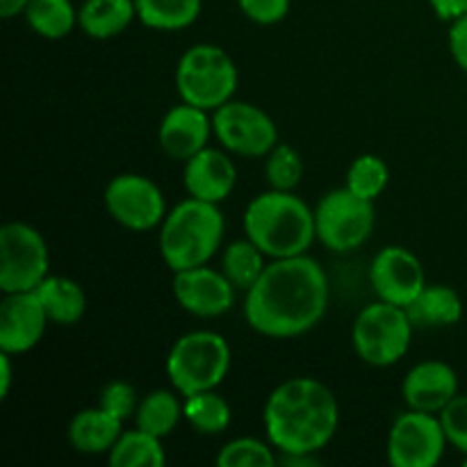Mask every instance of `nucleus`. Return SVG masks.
Masks as SVG:
<instances>
[{"instance_id":"nucleus-1","label":"nucleus","mask_w":467,"mask_h":467,"mask_svg":"<svg viewBox=\"0 0 467 467\" xmlns=\"http://www.w3.org/2000/svg\"><path fill=\"white\" fill-rule=\"evenodd\" d=\"M328 276L308 254L276 258L246 292L244 319L255 333L290 340L313 331L328 310Z\"/></svg>"},{"instance_id":"nucleus-2","label":"nucleus","mask_w":467,"mask_h":467,"mask_svg":"<svg viewBox=\"0 0 467 467\" xmlns=\"http://www.w3.org/2000/svg\"><path fill=\"white\" fill-rule=\"evenodd\" d=\"M263 422L267 441L281 454H317L336 436L340 406L327 383L295 377L269 392Z\"/></svg>"},{"instance_id":"nucleus-3","label":"nucleus","mask_w":467,"mask_h":467,"mask_svg":"<svg viewBox=\"0 0 467 467\" xmlns=\"http://www.w3.org/2000/svg\"><path fill=\"white\" fill-rule=\"evenodd\" d=\"M244 233L272 260L304 255L317 240L315 208L295 192L267 190L246 205Z\"/></svg>"},{"instance_id":"nucleus-4","label":"nucleus","mask_w":467,"mask_h":467,"mask_svg":"<svg viewBox=\"0 0 467 467\" xmlns=\"http://www.w3.org/2000/svg\"><path fill=\"white\" fill-rule=\"evenodd\" d=\"M219 205L187 196L173 205L160 226V255L171 272L208 265L223 240Z\"/></svg>"},{"instance_id":"nucleus-5","label":"nucleus","mask_w":467,"mask_h":467,"mask_svg":"<svg viewBox=\"0 0 467 467\" xmlns=\"http://www.w3.org/2000/svg\"><path fill=\"white\" fill-rule=\"evenodd\" d=\"M231 345L217 331H190L178 337L167 356V377L182 397L217 390L231 369Z\"/></svg>"},{"instance_id":"nucleus-6","label":"nucleus","mask_w":467,"mask_h":467,"mask_svg":"<svg viewBox=\"0 0 467 467\" xmlns=\"http://www.w3.org/2000/svg\"><path fill=\"white\" fill-rule=\"evenodd\" d=\"M237 64L217 44H196L182 53L176 67V91L181 100L214 112L235 99Z\"/></svg>"},{"instance_id":"nucleus-7","label":"nucleus","mask_w":467,"mask_h":467,"mask_svg":"<svg viewBox=\"0 0 467 467\" xmlns=\"http://www.w3.org/2000/svg\"><path fill=\"white\" fill-rule=\"evenodd\" d=\"M413 319L401 306L379 299L365 306L354 319L351 342L354 351L369 368H390L397 365L410 349L413 340Z\"/></svg>"},{"instance_id":"nucleus-8","label":"nucleus","mask_w":467,"mask_h":467,"mask_svg":"<svg viewBox=\"0 0 467 467\" xmlns=\"http://www.w3.org/2000/svg\"><path fill=\"white\" fill-rule=\"evenodd\" d=\"M374 201L354 194L349 187H337L315 205L317 240L336 254L360 249L374 231Z\"/></svg>"},{"instance_id":"nucleus-9","label":"nucleus","mask_w":467,"mask_h":467,"mask_svg":"<svg viewBox=\"0 0 467 467\" xmlns=\"http://www.w3.org/2000/svg\"><path fill=\"white\" fill-rule=\"evenodd\" d=\"M50 254L39 228L26 222H7L0 228V290H36L48 274Z\"/></svg>"},{"instance_id":"nucleus-10","label":"nucleus","mask_w":467,"mask_h":467,"mask_svg":"<svg viewBox=\"0 0 467 467\" xmlns=\"http://www.w3.org/2000/svg\"><path fill=\"white\" fill-rule=\"evenodd\" d=\"M213 130L219 144L240 158H267L278 144L274 119L246 100L233 99L214 109Z\"/></svg>"},{"instance_id":"nucleus-11","label":"nucleus","mask_w":467,"mask_h":467,"mask_svg":"<svg viewBox=\"0 0 467 467\" xmlns=\"http://www.w3.org/2000/svg\"><path fill=\"white\" fill-rule=\"evenodd\" d=\"M103 201L109 217L132 233L160 228L169 213L162 190L141 173L114 176L105 187Z\"/></svg>"},{"instance_id":"nucleus-12","label":"nucleus","mask_w":467,"mask_h":467,"mask_svg":"<svg viewBox=\"0 0 467 467\" xmlns=\"http://www.w3.org/2000/svg\"><path fill=\"white\" fill-rule=\"evenodd\" d=\"M447 447L441 415L410 410L392 422L388 433V461L392 467H436Z\"/></svg>"},{"instance_id":"nucleus-13","label":"nucleus","mask_w":467,"mask_h":467,"mask_svg":"<svg viewBox=\"0 0 467 467\" xmlns=\"http://www.w3.org/2000/svg\"><path fill=\"white\" fill-rule=\"evenodd\" d=\"M369 283L381 301L409 308L427 287V274L413 251L390 244L374 255L369 265Z\"/></svg>"},{"instance_id":"nucleus-14","label":"nucleus","mask_w":467,"mask_h":467,"mask_svg":"<svg viewBox=\"0 0 467 467\" xmlns=\"http://www.w3.org/2000/svg\"><path fill=\"white\" fill-rule=\"evenodd\" d=\"M173 296L185 313L194 317H222L235 306L237 290L222 269L208 265L173 272Z\"/></svg>"},{"instance_id":"nucleus-15","label":"nucleus","mask_w":467,"mask_h":467,"mask_svg":"<svg viewBox=\"0 0 467 467\" xmlns=\"http://www.w3.org/2000/svg\"><path fill=\"white\" fill-rule=\"evenodd\" d=\"M48 324V315L35 290L9 292L0 301V351L27 354L39 345Z\"/></svg>"},{"instance_id":"nucleus-16","label":"nucleus","mask_w":467,"mask_h":467,"mask_svg":"<svg viewBox=\"0 0 467 467\" xmlns=\"http://www.w3.org/2000/svg\"><path fill=\"white\" fill-rule=\"evenodd\" d=\"M210 135H214V130L208 109H201L185 100L181 105H173L158 128L160 149L176 162H187L199 150H203Z\"/></svg>"},{"instance_id":"nucleus-17","label":"nucleus","mask_w":467,"mask_h":467,"mask_svg":"<svg viewBox=\"0 0 467 467\" xmlns=\"http://www.w3.org/2000/svg\"><path fill=\"white\" fill-rule=\"evenodd\" d=\"M459 395V374L442 360H422L406 372L401 397L410 410L441 413Z\"/></svg>"},{"instance_id":"nucleus-18","label":"nucleus","mask_w":467,"mask_h":467,"mask_svg":"<svg viewBox=\"0 0 467 467\" xmlns=\"http://www.w3.org/2000/svg\"><path fill=\"white\" fill-rule=\"evenodd\" d=\"M182 185L192 199L219 205L235 190L237 167L226 150L205 146L203 150H199L194 158L185 162Z\"/></svg>"},{"instance_id":"nucleus-19","label":"nucleus","mask_w":467,"mask_h":467,"mask_svg":"<svg viewBox=\"0 0 467 467\" xmlns=\"http://www.w3.org/2000/svg\"><path fill=\"white\" fill-rule=\"evenodd\" d=\"M123 424H126L123 420L114 418L100 406H94V409H82L73 415L67 436L73 450L80 454H109V450L121 438Z\"/></svg>"},{"instance_id":"nucleus-20","label":"nucleus","mask_w":467,"mask_h":467,"mask_svg":"<svg viewBox=\"0 0 467 467\" xmlns=\"http://www.w3.org/2000/svg\"><path fill=\"white\" fill-rule=\"evenodd\" d=\"M135 18V0H85L78 7V27L99 41L123 35Z\"/></svg>"},{"instance_id":"nucleus-21","label":"nucleus","mask_w":467,"mask_h":467,"mask_svg":"<svg viewBox=\"0 0 467 467\" xmlns=\"http://www.w3.org/2000/svg\"><path fill=\"white\" fill-rule=\"evenodd\" d=\"M41 306L48 315L50 324L57 327H73L80 322L87 313V295L73 278L48 276L36 287Z\"/></svg>"},{"instance_id":"nucleus-22","label":"nucleus","mask_w":467,"mask_h":467,"mask_svg":"<svg viewBox=\"0 0 467 467\" xmlns=\"http://www.w3.org/2000/svg\"><path fill=\"white\" fill-rule=\"evenodd\" d=\"M409 315L415 327L445 328L454 327L463 317V299L450 285H429L409 306Z\"/></svg>"},{"instance_id":"nucleus-23","label":"nucleus","mask_w":467,"mask_h":467,"mask_svg":"<svg viewBox=\"0 0 467 467\" xmlns=\"http://www.w3.org/2000/svg\"><path fill=\"white\" fill-rule=\"evenodd\" d=\"M182 401L178 390H153L140 401L135 413V427L158 438H169L178 429L182 415Z\"/></svg>"},{"instance_id":"nucleus-24","label":"nucleus","mask_w":467,"mask_h":467,"mask_svg":"<svg viewBox=\"0 0 467 467\" xmlns=\"http://www.w3.org/2000/svg\"><path fill=\"white\" fill-rule=\"evenodd\" d=\"M137 21L158 32H178L194 26L203 0H135Z\"/></svg>"},{"instance_id":"nucleus-25","label":"nucleus","mask_w":467,"mask_h":467,"mask_svg":"<svg viewBox=\"0 0 467 467\" xmlns=\"http://www.w3.org/2000/svg\"><path fill=\"white\" fill-rule=\"evenodd\" d=\"M26 23L44 39H64L78 26V9L71 0H30L23 12Z\"/></svg>"},{"instance_id":"nucleus-26","label":"nucleus","mask_w":467,"mask_h":467,"mask_svg":"<svg viewBox=\"0 0 467 467\" xmlns=\"http://www.w3.org/2000/svg\"><path fill=\"white\" fill-rule=\"evenodd\" d=\"M182 415L185 422L201 436H219L231 427L233 410L228 401L217 390L196 392V395L182 397Z\"/></svg>"},{"instance_id":"nucleus-27","label":"nucleus","mask_w":467,"mask_h":467,"mask_svg":"<svg viewBox=\"0 0 467 467\" xmlns=\"http://www.w3.org/2000/svg\"><path fill=\"white\" fill-rule=\"evenodd\" d=\"M108 463L112 467H162L167 463L162 438L150 436L137 427L123 431L117 445L109 450Z\"/></svg>"},{"instance_id":"nucleus-28","label":"nucleus","mask_w":467,"mask_h":467,"mask_svg":"<svg viewBox=\"0 0 467 467\" xmlns=\"http://www.w3.org/2000/svg\"><path fill=\"white\" fill-rule=\"evenodd\" d=\"M267 255L249 240H237L231 242V244L223 249L222 254V272L228 281L233 283L237 292H249L251 287L258 283V278L263 276V272L267 269V263H265Z\"/></svg>"},{"instance_id":"nucleus-29","label":"nucleus","mask_w":467,"mask_h":467,"mask_svg":"<svg viewBox=\"0 0 467 467\" xmlns=\"http://www.w3.org/2000/svg\"><path fill=\"white\" fill-rule=\"evenodd\" d=\"M388 181H390V169L383 162L379 155L365 153L358 155L354 162L349 164V171H347V182L354 194L363 196L368 201H377L379 196L386 192Z\"/></svg>"},{"instance_id":"nucleus-30","label":"nucleus","mask_w":467,"mask_h":467,"mask_svg":"<svg viewBox=\"0 0 467 467\" xmlns=\"http://www.w3.org/2000/svg\"><path fill=\"white\" fill-rule=\"evenodd\" d=\"M276 461L272 442L251 436L226 442L217 454L219 467H272Z\"/></svg>"},{"instance_id":"nucleus-31","label":"nucleus","mask_w":467,"mask_h":467,"mask_svg":"<svg viewBox=\"0 0 467 467\" xmlns=\"http://www.w3.org/2000/svg\"><path fill=\"white\" fill-rule=\"evenodd\" d=\"M265 178L272 190L295 192L304 178V160L299 150L287 144H276L265 162Z\"/></svg>"},{"instance_id":"nucleus-32","label":"nucleus","mask_w":467,"mask_h":467,"mask_svg":"<svg viewBox=\"0 0 467 467\" xmlns=\"http://www.w3.org/2000/svg\"><path fill=\"white\" fill-rule=\"evenodd\" d=\"M100 409H105L108 413H112L114 418L128 422L130 418H135L137 406H140V400H137L135 386L126 381H112L103 388L99 400Z\"/></svg>"},{"instance_id":"nucleus-33","label":"nucleus","mask_w":467,"mask_h":467,"mask_svg":"<svg viewBox=\"0 0 467 467\" xmlns=\"http://www.w3.org/2000/svg\"><path fill=\"white\" fill-rule=\"evenodd\" d=\"M438 415H441L447 442L467 456V395H456Z\"/></svg>"},{"instance_id":"nucleus-34","label":"nucleus","mask_w":467,"mask_h":467,"mask_svg":"<svg viewBox=\"0 0 467 467\" xmlns=\"http://www.w3.org/2000/svg\"><path fill=\"white\" fill-rule=\"evenodd\" d=\"M242 14L258 26H276L290 12L292 0H237Z\"/></svg>"},{"instance_id":"nucleus-35","label":"nucleus","mask_w":467,"mask_h":467,"mask_svg":"<svg viewBox=\"0 0 467 467\" xmlns=\"http://www.w3.org/2000/svg\"><path fill=\"white\" fill-rule=\"evenodd\" d=\"M447 44H450V53L454 57L456 67L467 73V14L450 23Z\"/></svg>"},{"instance_id":"nucleus-36","label":"nucleus","mask_w":467,"mask_h":467,"mask_svg":"<svg viewBox=\"0 0 467 467\" xmlns=\"http://www.w3.org/2000/svg\"><path fill=\"white\" fill-rule=\"evenodd\" d=\"M429 5L436 12V16L447 23L456 21V18L467 14V0H429Z\"/></svg>"},{"instance_id":"nucleus-37","label":"nucleus","mask_w":467,"mask_h":467,"mask_svg":"<svg viewBox=\"0 0 467 467\" xmlns=\"http://www.w3.org/2000/svg\"><path fill=\"white\" fill-rule=\"evenodd\" d=\"M12 358H14L12 354L0 351V400H7L9 390H12V381H14Z\"/></svg>"},{"instance_id":"nucleus-38","label":"nucleus","mask_w":467,"mask_h":467,"mask_svg":"<svg viewBox=\"0 0 467 467\" xmlns=\"http://www.w3.org/2000/svg\"><path fill=\"white\" fill-rule=\"evenodd\" d=\"M27 3H30V0H0V16L3 18L18 16V14L26 12Z\"/></svg>"},{"instance_id":"nucleus-39","label":"nucleus","mask_w":467,"mask_h":467,"mask_svg":"<svg viewBox=\"0 0 467 467\" xmlns=\"http://www.w3.org/2000/svg\"><path fill=\"white\" fill-rule=\"evenodd\" d=\"M281 463L285 467H310L319 465V461L315 459V454H281Z\"/></svg>"},{"instance_id":"nucleus-40","label":"nucleus","mask_w":467,"mask_h":467,"mask_svg":"<svg viewBox=\"0 0 467 467\" xmlns=\"http://www.w3.org/2000/svg\"><path fill=\"white\" fill-rule=\"evenodd\" d=\"M463 465H465V467H467V456H465V463H463Z\"/></svg>"}]
</instances>
